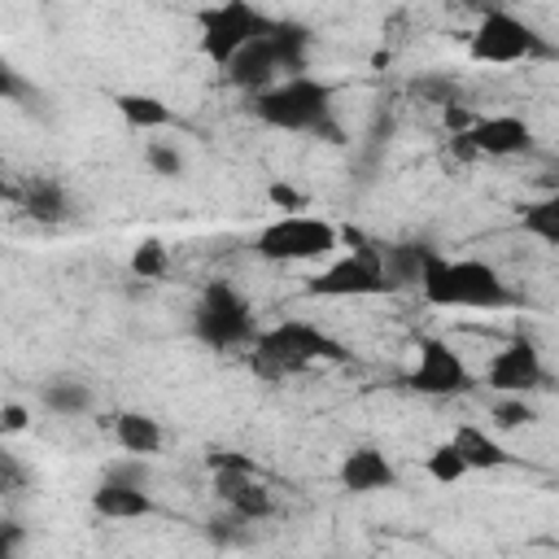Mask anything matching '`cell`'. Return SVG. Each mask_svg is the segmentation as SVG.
I'll list each match as a JSON object with an SVG mask.
<instances>
[{
  "label": "cell",
  "instance_id": "cell-8",
  "mask_svg": "<svg viewBox=\"0 0 559 559\" xmlns=\"http://www.w3.org/2000/svg\"><path fill=\"white\" fill-rule=\"evenodd\" d=\"M306 297H319V301H341V297H384V262H380V245H362V249H349L345 258H336L332 266L314 271L306 284H301Z\"/></svg>",
  "mask_w": 559,
  "mask_h": 559
},
{
  "label": "cell",
  "instance_id": "cell-35",
  "mask_svg": "<svg viewBox=\"0 0 559 559\" xmlns=\"http://www.w3.org/2000/svg\"><path fill=\"white\" fill-rule=\"evenodd\" d=\"M22 542H26V533H22V524H13V520H4V524H0V559H13V555L22 550Z\"/></svg>",
  "mask_w": 559,
  "mask_h": 559
},
{
  "label": "cell",
  "instance_id": "cell-15",
  "mask_svg": "<svg viewBox=\"0 0 559 559\" xmlns=\"http://www.w3.org/2000/svg\"><path fill=\"white\" fill-rule=\"evenodd\" d=\"M223 79H227L236 92H249V96H258V92H266L271 83H280L284 74H280V66H275V52H271L266 35L253 39V44H245V48L223 66Z\"/></svg>",
  "mask_w": 559,
  "mask_h": 559
},
{
  "label": "cell",
  "instance_id": "cell-30",
  "mask_svg": "<svg viewBox=\"0 0 559 559\" xmlns=\"http://www.w3.org/2000/svg\"><path fill=\"white\" fill-rule=\"evenodd\" d=\"M148 454H127V459H114L109 467H105V476L100 480H114V485H140V489H148Z\"/></svg>",
  "mask_w": 559,
  "mask_h": 559
},
{
  "label": "cell",
  "instance_id": "cell-34",
  "mask_svg": "<svg viewBox=\"0 0 559 559\" xmlns=\"http://www.w3.org/2000/svg\"><path fill=\"white\" fill-rule=\"evenodd\" d=\"M441 122H445V131L454 135V131H467V127L476 122V114H472L467 105H459V100H454V105H441Z\"/></svg>",
  "mask_w": 559,
  "mask_h": 559
},
{
  "label": "cell",
  "instance_id": "cell-20",
  "mask_svg": "<svg viewBox=\"0 0 559 559\" xmlns=\"http://www.w3.org/2000/svg\"><path fill=\"white\" fill-rule=\"evenodd\" d=\"M454 445L463 450V459H467L472 472H493V467H507V463H511V450H507L502 441H493V437H489L485 428H476V424L454 428Z\"/></svg>",
  "mask_w": 559,
  "mask_h": 559
},
{
  "label": "cell",
  "instance_id": "cell-5",
  "mask_svg": "<svg viewBox=\"0 0 559 559\" xmlns=\"http://www.w3.org/2000/svg\"><path fill=\"white\" fill-rule=\"evenodd\" d=\"M467 57L476 66H515V61H550L559 52L533 22L515 17L511 9H493V13L476 17V26L467 35Z\"/></svg>",
  "mask_w": 559,
  "mask_h": 559
},
{
  "label": "cell",
  "instance_id": "cell-32",
  "mask_svg": "<svg viewBox=\"0 0 559 559\" xmlns=\"http://www.w3.org/2000/svg\"><path fill=\"white\" fill-rule=\"evenodd\" d=\"M26 485V472H22V463L9 454V450H0V489L4 493H17Z\"/></svg>",
  "mask_w": 559,
  "mask_h": 559
},
{
  "label": "cell",
  "instance_id": "cell-23",
  "mask_svg": "<svg viewBox=\"0 0 559 559\" xmlns=\"http://www.w3.org/2000/svg\"><path fill=\"white\" fill-rule=\"evenodd\" d=\"M520 227H524L533 240L559 249V192H546V197H537V201H524V205H520Z\"/></svg>",
  "mask_w": 559,
  "mask_h": 559
},
{
  "label": "cell",
  "instance_id": "cell-21",
  "mask_svg": "<svg viewBox=\"0 0 559 559\" xmlns=\"http://www.w3.org/2000/svg\"><path fill=\"white\" fill-rule=\"evenodd\" d=\"M114 441L122 445V454H157L162 450V424L153 415L122 411V415H114Z\"/></svg>",
  "mask_w": 559,
  "mask_h": 559
},
{
  "label": "cell",
  "instance_id": "cell-7",
  "mask_svg": "<svg viewBox=\"0 0 559 559\" xmlns=\"http://www.w3.org/2000/svg\"><path fill=\"white\" fill-rule=\"evenodd\" d=\"M341 231L328 223V218H314V214H284L275 223H266L258 236H253V249L258 258L266 262H314V258H328L336 249Z\"/></svg>",
  "mask_w": 559,
  "mask_h": 559
},
{
  "label": "cell",
  "instance_id": "cell-11",
  "mask_svg": "<svg viewBox=\"0 0 559 559\" xmlns=\"http://www.w3.org/2000/svg\"><path fill=\"white\" fill-rule=\"evenodd\" d=\"M480 157H520L533 148V127L520 114H489L467 127Z\"/></svg>",
  "mask_w": 559,
  "mask_h": 559
},
{
  "label": "cell",
  "instance_id": "cell-13",
  "mask_svg": "<svg viewBox=\"0 0 559 559\" xmlns=\"http://www.w3.org/2000/svg\"><path fill=\"white\" fill-rule=\"evenodd\" d=\"M9 201H17V210L26 214V218H35V223H66L70 214H74V201H70V192L61 188V179H52V175H26L22 179V188H9Z\"/></svg>",
  "mask_w": 559,
  "mask_h": 559
},
{
  "label": "cell",
  "instance_id": "cell-1",
  "mask_svg": "<svg viewBox=\"0 0 559 559\" xmlns=\"http://www.w3.org/2000/svg\"><path fill=\"white\" fill-rule=\"evenodd\" d=\"M419 293H424L428 306H441V310H507V306L520 301L489 262H480V258H445V253L428 258Z\"/></svg>",
  "mask_w": 559,
  "mask_h": 559
},
{
  "label": "cell",
  "instance_id": "cell-6",
  "mask_svg": "<svg viewBox=\"0 0 559 559\" xmlns=\"http://www.w3.org/2000/svg\"><path fill=\"white\" fill-rule=\"evenodd\" d=\"M271 22L275 17H266V13H258L249 0H218V4H210V9H201V17H197V48H201V57H210L214 66H227L245 44H253V39H262L266 31H271Z\"/></svg>",
  "mask_w": 559,
  "mask_h": 559
},
{
  "label": "cell",
  "instance_id": "cell-33",
  "mask_svg": "<svg viewBox=\"0 0 559 559\" xmlns=\"http://www.w3.org/2000/svg\"><path fill=\"white\" fill-rule=\"evenodd\" d=\"M26 424H31V411H26L22 402H4V406H0V432L13 437V432H22Z\"/></svg>",
  "mask_w": 559,
  "mask_h": 559
},
{
  "label": "cell",
  "instance_id": "cell-27",
  "mask_svg": "<svg viewBox=\"0 0 559 559\" xmlns=\"http://www.w3.org/2000/svg\"><path fill=\"white\" fill-rule=\"evenodd\" d=\"M411 96H419L424 105H454L459 100V79L454 74H419L411 83Z\"/></svg>",
  "mask_w": 559,
  "mask_h": 559
},
{
  "label": "cell",
  "instance_id": "cell-25",
  "mask_svg": "<svg viewBox=\"0 0 559 559\" xmlns=\"http://www.w3.org/2000/svg\"><path fill=\"white\" fill-rule=\"evenodd\" d=\"M489 419H493V428H498V432H515V428L537 424V411L524 402V393H502V397L493 402Z\"/></svg>",
  "mask_w": 559,
  "mask_h": 559
},
{
  "label": "cell",
  "instance_id": "cell-19",
  "mask_svg": "<svg viewBox=\"0 0 559 559\" xmlns=\"http://www.w3.org/2000/svg\"><path fill=\"white\" fill-rule=\"evenodd\" d=\"M39 402H44V411H52V415H61V419H79V415L92 411L96 393H92V384L79 380V376H52V380L39 384Z\"/></svg>",
  "mask_w": 559,
  "mask_h": 559
},
{
  "label": "cell",
  "instance_id": "cell-28",
  "mask_svg": "<svg viewBox=\"0 0 559 559\" xmlns=\"http://www.w3.org/2000/svg\"><path fill=\"white\" fill-rule=\"evenodd\" d=\"M166 266H170V253H166V245L162 240H140L135 249H131V271L140 275V280H162L166 275Z\"/></svg>",
  "mask_w": 559,
  "mask_h": 559
},
{
  "label": "cell",
  "instance_id": "cell-26",
  "mask_svg": "<svg viewBox=\"0 0 559 559\" xmlns=\"http://www.w3.org/2000/svg\"><path fill=\"white\" fill-rule=\"evenodd\" d=\"M249 515H240V511H223V515H214V520H205V537L214 542V546H245L249 542Z\"/></svg>",
  "mask_w": 559,
  "mask_h": 559
},
{
  "label": "cell",
  "instance_id": "cell-17",
  "mask_svg": "<svg viewBox=\"0 0 559 559\" xmlns=\"http://www.w3.org/2000/svg\"><path fill=\"white\" fill-rule=\"evenodd\" d=\"M266 44H271L275 66H280V74H284V79H293V74H306V70H310L314 35H310L301 22H293V17H275V22H271V31H266Z\"/></svg>",
  "mask_w": 559,
  "mask_h": 559
},
{
  "label": "cell",
  "instance_id": "cell-18",
  "mask_svg": "<svg viewBox=\"0 0 559 559\" xmlns=\"http://www.w3.org/2000/svg\"><path fill=\"white\" fill-rule=\"evenodd\" d=\"M92 511L105 515V520H144L157 511V502L148 498V489L140 485H114V480H100L92 489Z\"/></svg>",
  "mask_w": 559,
  "mask_h": 559
},
{
  "label": "cell",
  "instance_id": "cell-22",
  "mask_svg": "<svg viewBox=\"0 0 559 559\" xmlns=\"http://www.w3.org/2000/svg\"><path fill=\"white\" fill-rule=\"evenodd\" d=\"M114 109L135 131H157V127H170L175 122V109L166 100L148 96V92H122V96H114Z\"/></svg>",
  "mask_w": 559,
  "mask_h": 559
},
{
  "label": "cell",
  "instance_id": "cell-36",
  "mask_svg": "<svg viewBox=\"0 0 559 559\" xmlns=\"http://www.w3.org/2000/svg\"><path fill=\"white\" fill-rule=\"evenodd\" d=\"M467 13H476V17H485V13H493V9H502V0H459Z\"/></svg>",
  "mask_w": 559,
  "mask_h": 559
},
{
  "label": "cell",
  "instance_id": "cell-4",
  "mask_svg": "<svg viewBox=\"0 0 559 559\" xmlns=\"http://www.w3.org/2000/svg\"><path fill=\"white\" fill-rule=\"evenodd\" d=\"M192 336L218 354L249 349L258 341V314L249 297H240L227 280H210L192 306Z\"/></svg>",
  "mask_w": 559,
  "mask_h": 559
},
{
  "label": "cell",
  "instance_id": "cell-2",
  "mask_svg": "<svg viewBox=\"0 0 559 559\" xmlns=\"http://www.w3.org/2000/svg\"><path fill=\"white\" fill-rule=\"evenodd\" d=\"M332 96L336 87L314 79V74H293V79H280L271 83L266 92H258L249 100L253 118L275 127V131H310V135H323L328 144H341V127L332 122Z\"/></svg>",
  "mask_w": 559,
  "mask_h": 559
},
{
  "label": "cell",
  "instance_id": "cell-29",
  "mask_svg": "<svg viewBox=\"0 0 559 559\" xmlns=\"http://www.w3.org/2000/svg\"><path fill=\"white\" fill-rule=\"evenodd\" d=\"M144 162H148V170L162 175V179H179V175H183V153H179L175 144H166V140H148V144H144Z\"/></svg>",
  "mask_w": 559,
  "mask_h": 559
},
{
  "label": "cell",
  "instance_id": "cell-10",
  "mask_svg": "<svg viewBox=\"0 0 559 559\" xmlns=\"http://www.w3.org/2000/svg\"><path fill=\"white\" fill-rule=\"evenodd\" d=\"M485 384L493 393H537L546 389V367H542V349L528 336H511L485 367Z\"/></svg>",
  "mask_w": 559,
  "mask_h": 559
},
{
  "label": "cell",
  "instance_id": "cell-16",
  "mask_svg": "<svg viewBox=\"0 0 559 559\" xmlns=\"http://www.w3.org/2000/svg\"><path fill=\"white\" fill-rule=\"evenodd\" d=\"M437 249L428 240H397V245H380V262H384V288L402 293V288H419L424 266Z\"/></svg>",
  "mask_w": 559,
  "mask_h": 559
},
{
  "label": "cell",
  "instance_id": "cell-24",
  "mask_svg": "<svg viewBox=\"0 0 559 559\" xmlns=\"http://www.w3.org/2000/svg\"><path fill=\"white\" fill-rule=\"evenodd\" d=\"M424 467H428V476H432L437 485H454V480H463V476L472 472V467H467V459H463V450L454 445V437H450V441H441V445L428 454V463H424Z\"/></svg>",
  "mask_w": 559,
  "mask_h": 559
},
{
  "label": "cell",
  "instance_id": "cell-12",
  "mask_svg": "<svg viewBox=\"0 0 559 559\" xmlns=\"http://www.w3.org/2000/svg\"><path fill=\"white\" fill-rule=\"evenodd\" d=\"M214 493L223 507L249 515V520H271L275 515V498L271 489L253 476V467H218L214 472Z\"/></svg>",
  "mask_w": 559,
  "mask_h": 559
},
{
  "label": "cell",
  "instance_id": "cell-3",
  "mask_svg": "<svg viewBox=\"0 0 559 559\" xmlns=\"http://www.w3.org/2000/svg\"><path fill=\"white\" fill-rule=\"evenodd\" d=\"M345 358H349V349L336 336H328L323 328L306 323V319H284V323L258 332V341L249 345L253 376H262L271 384L288 380V376H301L314 362H345Z\"/></svg>",
  "mask_w": 559,
  "mask_h": 559
},
{
  "label": "cell",
  "instance_id": "cell-9",
  "mask_svg": "<svg viewBox=\"0 0 559 559\" xmlns=\"http://www.w3.org/2000/svg\"><path fill=\"white\" fill-rule=\"evenodd\" d=\"M472 371L459 358V349L441 336H419L415 345V367L406 371V389L424 393V397H459L472 393Z\"/></svg>",
  "mask_w": 559,
  "mask_h": 559
},
{
  "label": "cell",
  "instance_id": "cell-31",
  "mask_svg": "<svg viewBox=\"0 0 559 559\" xmlns=\"http://www.w3.org/2000/svg\"><path fill=\"white\" fill-rule=\"evenodd\" d=\"M266 201L280 205V210H288V214H301V210H306V197H301L297 188H288V183H271V188H266Z\"/></svg>",
  "mask_w": 559,
  "mask_h": 559
},
{
  "label": "cell",
  "instance_id": "cell-14",
  "mask_svg": "<svg viewBox=\"0 0 559 559\" xmlns=\"http://www.w3.org/2000/svg\"><path fill=\"white\" fill-rule=\"evenodd\" d=\"M336 476H341V489H349V493H380V489H393V485H397V467H393V463L384 459V450H376V445H354V450H345Z\"/></svg>",
  "mask_w": 559,
  "mask_h": 559
}]
</instances>
